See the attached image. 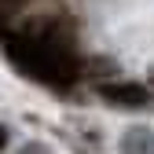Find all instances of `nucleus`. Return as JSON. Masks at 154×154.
I'll list each match as a JSON object with an SVG mask.
<instances>
[{"label": "nucleus", "mask_w": 154, "mask_h": 154, "mask_svg": "<svg viewBox=\"0 0 154 154\" xmlns=\"http://www.w3.org/2000/svg\"><path fill=\"white\" fill-rule=\"evenodd\" d=\"M4 48L11 55V63L18 70H26L29 77L55 88H70L77 77V55L70 48V37L59 26H29L4 37Z\"/></svg>", "instance_id": "nucleus-1"}, {"label": "nucleus", "mask_w": 154, "mask_h": 154, "mask_svg": "<svg viewBox=\"0 0 154 154\" xmlns=\"http://www.w3.org/2000/svg\"><path fill=\"white\" fill-rule=\"evenodd\" d=\"M99 95L106 103L114 106H128V110H136V106H147L150 103V92L143 85H132V81H118V85H99Z\"/></svg>", "instance_id": "nucleus-2"}, {"label": "nucleus", "mask_w": 154, "mask_h": 154, "mask_svg": "<svg viewBox=\"0 0 154 154\" xmlns=\"http://www.w3.org/2000/svg\"><path fill=\"white\" fill-rule=\"evenodd\" d=\"M0 4H8V8H18V4H26V0H0Z\"/></svg>", "instance_id": "nucleus-3"}, {"label": "nucleus", "mask_w": 154, "mask_h": 154, "mask_svg": "<svg viewBox=\"0 0 154 154\" xmlns=\"http://www.w3.org/2000/svg\"><path fill=\"white\" fill-rule=\"evenodd\" d=\"M4 143H8V132H4V128H0V150H4Z\"/></svg>", "instance_id": "nucleus-4"}]
</instances>
